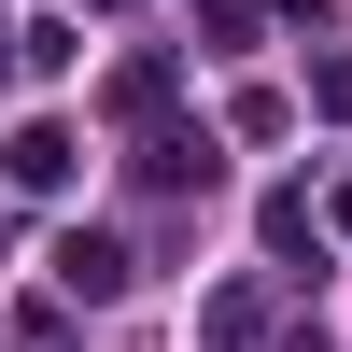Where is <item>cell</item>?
I'll return each instance as SVG.
<instances>
[{
    "label": "cell",
    "mask_w": 352,
    "mask_h": 352,
    "mask_svg": "<svg viewBox=\"0 0 352 352\" xmlns=\"http://www.w3.org/2000/svg\"><path fill=\"white\" fill-rule=\"evenodd\" d=\"M310 113H338V127H352V56H310Z\"/></svg>",
    "instance_id": "6"
},
{
    "label": "cell",
    "mask_w": 352,
    "mask_h": 352,
    "mask_svg": "<svg viewBox=\"0 0 352 352\" xmlns=\"http://www.w3.org/2000/svg\"><path fill=\"white\" fill-rule=\"evenodd\" d=\"M43 268H56V296H71V310H113V296H127V240H113V226H56V254H43Z\"/></svg>",
    "instance_id": "1"
},
{
    "label": "cell",
    "mask_w": 352,
    "mask_h": 352,
    "mask_svg": "<svg viewBox=\"0 0 352 352\" xmlns=\"http://www.w3.org/2000/svg\"><path fill=\"white\" fill-rule=\"evenodd\" d=\"M197 338H212V352H254V338H268V296H212V310H197Z\"/></svg>",
    "instance_id": "4"
},
{
    "label": "cell",
    "mask_w": 352,
    "mask_h": 352,
    "mask_svg": "<svg viewBox=\"0 0 352 352\" xmlns=\"http://www.w3.org/2000/svg\"><path fill=\"white\" fill-rule=\"evenodd\" d=\"M0 169H14V197H56V184L85 169V141H71V127H14V155H0Z\"/></svg>",
    "instance_id": "2"
},
{
    "label": "cell",
    "mask_w": 352,
    "mask_h": 352,
    "mask_svg": "<svg viewBox=\"0 0 352 352\" xmlns=\"http://www.w3.org/2000/svg\"><path fill=\"white\" fill-rule=\"evenodd\" d=\"M254 14H268V0H197V28H212V56H240V43H254Z\"/></svg>",
    "instance_id": "5"
},
{
    "label": "cell",
    "mask_w": 352,
    "mask_h": 352,
    "mask_svg": "<svg viewBox=\"0 0 352 352\" xmlns=\"http://www.w3.org/2000/svg\"><path fill=\"white\" fill-rule=\"evenodd\" d=\"M141 184H212V127H155L141 141Z\"/></svg>",
    "instance_id": "3"
}]
</instances>
